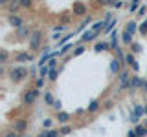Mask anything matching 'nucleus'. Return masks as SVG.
<instances>
[{"instance_id": "nucleus-8", "label": "nucleus", "mask_w": 147, "mask_h": 137, "mask_svg": "<svg viewBox=\"0 0 147 137\" xmlns=\"http://www.w3.org/2000/svg\"><path fill=\"white\" fill-rule=\"evenodd\" d=\"M7 24H9V26H13L15 29H20L22 24H24V20H22V18L18 17V15H9V17H7Z\"/></svg>"}, {"instance_id": "nucleus-19", "label": "nucleus", "mask_w": 147, "mask_h": 137, "mask_svg": "<svg viewBox=\"0 0 147 137\" xmlns=\"http://www.w3.org/2000/svg\"><path fill=\"white\" fill-rule=\"evenodd\" d=\"M31 33H33V31H31L30 26H28V27H20V29H18V37H22V39H24V37H28V39H30Z\"/></svg>"}, {"instance_id": "nucleus-23", "label": "nucleus", "mask_w": 147, "mask_h": 137, "mask_svg": "<svg viewBox=\"0 0 147 137\" xmlns=\"http://www.w3.org/2000/svg\"><path fill=\"white\" fill-rule=\"evenodd\" d=\"M44 102L48 104V106H53L55 104V99H53V95L50 93V91H44Z\"/></svg>"}, {"instance_id": "nucleus-26", "label": "nucleus", "mask_w": 147, "mask_h": 137, "mask_svg": "<svg viewBox=\"0 0 147 137\" xmlns=\"http://www.w3.org/2000/svg\"><path fill=\"white\" fill-rule=\"evenodd\" d=\"M18 2H20L22 9H31L33 7V0H18Z\"/></svg>"}, {"instance_id": "nucleus-30", "label": "nucleus", "mask_w": 147, "mask_h": 137, "mask_svg": "<svg viewBox=\"0 0 147 137\" xmlns=\"http://www.w3.org/2000/svg\"><path fill=\"white\" fill-rule=\"evenodd\" d=\"M85 49H86V48H85V46H83V44H81V46H77V48H76V49H74V53H72V55H74V57H77V55H81V53H85Z\"/></svg>"}, {"instance_id": "nucleus-18", "label": "nucleus", "mask_w": 147, "mask_h": 137, "mask_svg": "<svg viewBox=\"0 0 147 137\" xmlns=\"http://www.w3.org/2000/svg\"><path fill=\"white\" fill-rule=\"evenodd\" d=\"M98 110H99V100H92L88 106H86V112L88 113H96Z\"/></svg>"}, {"instance_id": "nucleus-7", "label": "nucleus", "mask_w": 147, "mask_h": 137, "mask_svg": "<svg viewBox=\"0 0 147 137\" xmlns=\"http://www.w3.org/2000/svg\"><path fill=\"white\" fill-rule=\"evenodd\" d=\"M15 62H31L33 61V55L30 51H20V53H15Z\"/></svg>"}, {"instance_id": "nucleus-34", "label": "nucleus", "mask_w": 147, "mask_h": 137, "mask_svg": "<svg viewBox=\"0 0 147 137\" xmlns=\"http://www.w3.org/2000/svg\"><path fill=\"white\" fill-rule=\"evenodd\" d=\"M42 86H44V79H42V77H39V79H37V82H35V88L40 90Z\"/></svg>"}, {"instance_id": "nucleus-3", "label": "nucleus", "mask_w": 147, "mask_h": 137, "mask_svg": "<svg viewBox=\"0 0 147 137\" xmlns=\"http://www.w3.org/2000/svg\"><path fill=\"white\" fill-rule=\"evenodd\" d=\"M40 97V90L37 88H30L22 93V104H33L37 99Z\"/></svg>"}, {"instance_id": "nucleus-20", "label": "nucleus", "mask_w": 147, "mask_h": 137, "mask_svg": "<svg viewBox=\"0 0 147 137\" xmlns=\"http://www.w3.org/2000/svg\"><path fill=\"white\" fill-rule=\"evenodd\" d=\"M134 132L138 134V137H147V126H142V124H136Z\"/></svg>"}, {"instance_id": "nucleus-5", "label": "nucleus", "mask_w": 147, "mask_h": 137, "mask_svg": "<svg viewBox=\"0 0 147 137\" xmlns=\"http://www.w3.org/2000/svg\"><path fill=\"white\" fill-rule=\"evenodd\" d=\"M28 128H30V121H28V119H17V121L13 122V130H15L17 134H24Z\"/></svg>"}, {"instance_id": "nucleus-36", "label": "nucleus", "mask_w": 147, "mask_h": 137, "mask_svg": "<svg viewBox=\"0 0 147 137\" xmlns=\"http://www.w3.org/2000/svg\"><path fill=\"white\" fill-rule=\"evenodd\" d=\"M116 26V20H110V24L105 27V33H110V31H112V27Z\"/></svg>"}, {"instance_id": "nucleus-43", "label": "nucleus", "mask_w": 147, "mask_h": 137, "mask_svg": "<svg viewBox=\"0 0 147 137\" xmlns=\"http://www.w3.org/2000/svg\"><path fill=\"white\" fill-rule=\"evenodd\" d=\"M127 137H138V134L134 132V128H132V130H129V134H127Z\"/></svg>"}, {"instance_id": "nucleus-45", "label": "nucleus", "mask_w": 147, "mask_h": 137, "mask_svg": "<svg viewBox=\"0 0 147 137\" xmlns=\"http://www.w3.org/2000/svg\"><path fill=\"white\" fill-rule=\"evenodd\" d=\"M142 90H144L145 93H147V80H144V86H142Z\"/></svg>"}, {"instance_id": "nucleus-6", "label": "nucleus", "mask_w": 147, "mask_h": 137, "mask_svg": "<svg viewBox=\"0 0 147 137\" xmlns=\"http://www.w3.org/2000/svg\"><path fill=\"white\" fill-rule=\"evenodd\" d=\"M6 9H7L9 15H18V11L22 9V6H20V2H18V0H9V4L6 6Z\"/></svg>"}, {"instance_id": "nucleus-42", "label": "nucleus", "mask_w": 147, "mask_h": 137, "mask_svg": "<svg viewBox=\"0 0 147 137\" xmlns=\"http://www.w3.org/2000/svg\"><path fill=\"white\" fill-rule=\"evenodd\" d=\"M99 4H103V6H112V2L114 0H98Z\"/></svg>"}, {"instance_id": "nucleus-31", "label": "nucleus", "mask_w": 147, "mask_h": 137, "mask_svg": "<svg viewBox=\"0 0 147 137\" xmlns=\"http://www.w3.org/2000/svg\"><path fill=\"white\" fill-rule=\"evenodd\" d=\"M61 132L59 130H46V137H59Z\"/></svg>"}, {"instance_id": "nucleus-4", "label": "nucleus", "mask_w": 147, "mask_h": 137, "mask_svg": "<svg viewBox=\"0 0 147 137\" xmlns=\"http://www.w3.org/2000/svg\"><path fill=\"white\" fill-rule=\"evenodd\" d=\"M86 11H88V7H86V4L85 2H74V6H72V13L76 17H86Z\"/></svg>"}, {"instance_id": "nucleus-21", "label": "nucleus", "mask_w": 147, "mask_h": 137, "mask_svg": "<svg viewBox=\"0 0 147 137\" xmlns=\"http://www.w3.org/2000/svg\"><path fill=\"white\" fill-rule=\"evenodd\" d=\"M110 37H112V40H110V48H112V49H118L119 48V46H118V39H119L118 31H112V35H110Z\"/></svg>"}, {"instance_id": "nucleus-15", "label": "nucleus", "mask_w": 147, "mask_h": 137, "mask_svg": "<svg viewBox=\"0 0 147 137\" xmlns=\"http://www.w3.org/2000/svg\"><path fill=\"white\" fill-rule=\"evenodd\" d=\"M144 86V80L142 79H138V77H131V80H129V88H142Z\"/></svg>"}, {"instance_id": "nucleus-28", "label": "nucleus", "mask_w": 147, "mask_h": 137, "mask_svg": "<svg viewBox=\"0 0 147 137\" xmlns=\"http://www.w3.org/2000/svg\"><path fill=\"white\" fill-rule=\"evenodd\" d=\"M57 73H59V70H57V68H52V71H50V75H48V80H55V79H57Z\"/></svg>"}, {"instance_id": "nucleus-12", "label": "nucleus", "mask_w": 147, "mask_h": 137, "mask_svg": "<svg viewBox=\"0 0 147 137\" xmlns=\"http://www.w3.org/2000/svg\"><path fill=\"white\" fill-rule=\"evenodd\" d=\"M98 35H99V33H96V31H92V29H90V31H86V33L81 37V40H79V42H90V40H94Z\"/></svg>"}, {"instance_id": "nucleus-2", "label": "nucleus", "mask_w": 147, "mask_h": 137, "mask_svg": "<svg viewBox=\"0 0 147 137\" xmlns=\"http://www.w3.org/2000/svg\"><path fill=\"white\" fill-rule=\"evenodd\" d=\"M42 39H44V33L40 29H35L31 37L28 39V42H30V51H37V49L42 46Z\"/></svg>"}, {"instance_id": "nucleus-29", "label": "nucleus", "mask_w": 147, "mask_h": 137, "mask_svg": "<svg viewBox=\"0 0 147 137\" xmlns=\"http://www.w3.org/2000/svg\"><path fill=\"white\" fill-rule=\"evenodd\" d=\"M88 24H92V17H90V15H88V17H85V20H83V24L79 26V31H81V29H85V27L88 26Z\"/></svg>"}, {"instance_id": "nucleus-1", "label": "nucleus", "mask_w": 147, "mask_h": 137, "mask_svg": "<svg viewBox=\"0 0 147 137\" xmlns=\"http://www.w3.org/2000/svg\"><path fill=\"white\" fill-rule=\"evenodd\" d=\"M28 73H30V70L26 66H13L9 70V79L15 80V82H22L28 77Z\"/></svg>"}, {"instance_id": "nucleus-17", "label": "nucleus", "mask_w": 147, "mask_h": 137, "mask_svg": "<svg viewBox=\"0 0 147 137\" xmlns=\"http://www.w3.org/2000/svg\"><path fill=\"white\" fill-rule=\"evenodd\" d=\"M121 42L125 46H131L132 42H134V40H132V35L129 33V31H123V33H121Z\"/></svg>"}, {"instance_id": "nucleus-46", "label": "nucleus", "mask_w": 147, "mask_h": 137, "mask_svg": "<svg viewBox=\"0 0 147 137\" xmlns=\"http://www.w3.org/2000/svg\"><path fill=\"white\" fill-rule=\"evenodd\" d=\"M37 137H46V132H42V134H39Z\"/></svg>"}, {"instance_id": "nucleus-38", "label": "nucleus", "mask_w": 147, "mask_h": 137, "mask_svg": "<svg viewBox=\"0 0 147 137\" xmlns=\"http://www.w3.org/2000/svg\"><path fill=\"white\" fill-rule=\"evenodd\" d=\"M42 126L46 128V130H48V128H52V119H44V121H42Z\"/></svg>"}, {"instance_id": "nucleus-22", "label": "nucleus", "mask_w": 147, "mask_h": 137, "mask_svg": "<svg viewBox=\"0 0 147 137\" xmlns=\"http://www.w3.org/2000/svg\"><path fill=\"white\" fill-rule=\"evenodd\" d=\"M109 48H110L109 42H98V44L94 46V51H107Z\"/></svg>"}, {"instance_id": "nucleus-25", "label": "nucleus", "mask_w": 147, "mask_h": 137, "mask_svg": "<svg viewBox=\"0 0 147 137\" xmlns=\"http://www.w3.org/2000/svg\"><path fill=\"white\" fill-rule=\"evenodd\" d=\"M50 71H52V68L46 64V66H40V71H39V73H40V77L44 79V77H48V75H50Z\"/></svg>"}, {"instance_id": "nucleus-32", "label": "nucleus", "mask_w": 147, "mask_h": 137, "mask_svg": "<svg viewBox=\"0 0 147 137\" xmlns=\"http://www.w3.org/2000/svg\"><path fill=\"white\" fill-rule=\"evenodd\" d=\"M131 49H132V53L136 55V53H140V51H142V46H140V44H136V42H132V44H131Z\"/></svg>"}, {"instance_id": "nucleus-40", "label": "nucleus", "mask_w": 147, "mask_h": 137, "mask_svg": "<svg viewBox=\"0 0 147 137\" xmlns=\"http://www.w3.org/2000/svg\"><path fill=\"white\" fill-rule=\"evenodd\" d=\"M121 6H123V2H121V0H114V2H112V7H116V9H119Z\"/></svg>"}, {"instance_id": "nucleus-16", "label": "nucleus", "mask_w": 147, "mask_h": 137, "mask_svg": "<svg viewBox=\"0 0 147 137\" xmlns=\"http://www.w3.org/2000/svg\"><path fill=\"white\" fill-rule=\"evenodd\" d=\"M105 26H107V22H105V20H98V22H94V24H92L90 29H92V31H96V33H99L101 29L105 31Z\"/></svg>"}, {"instance_id": "nucleus-27", "label": "nucleus", "mask_w": 147, "mask_h": 137, "mask_svg": "<svg viewBox=\"0 0 147 137\" xmlns=\"http://www.w3.org/2000/svg\"><path fill=\"white\" fill-rule=\"evenodd\" d=\"M59 132H61V135H68V134H72V126L70 124H63V128Z\"/></svg>"}, {"instance_id": "nucleus-11", "label": "nucleus", "mask_w": 147, "mask_h": 137, "mask_svg": "<svg viewBox=\"0 0 147 137\" xmlns=\"http://www.w3.org/2000/svg\"><path fill=\"white\" fill-rule=\"evenodd\" d=\"M109 68H110V73H121V61L119 59H112L109 64Z\"/></svg>"}, {"instance_id": "nucleus-35", "label": "nucleus", "mask_w": 147, "mask_h": 137, "mask_svg": "<svg viewBox=\"0 0 147 137\" xmlns=\"http://www.w3.org/2000/svg\"><path fill=\"white\" fill-rule=\"evenodd\" d=\"M140 33H142V35H147V18L144 20V24L140 26Z\"/></svg>"}, {"instance_id": "nucleus-37", "label": "nucleus", "mask_w": 147, "mask_h": 137, "mask_svg": "<svg viewBox=\"0 0 147 137\" xmlns=\"http://www.w3.org/2000/svg\"><path fill=\"white\" fill-rule=\"evenodd\" d=\"M140 2H142V0H132V4H131V13L138 9V4H140Z\"/></svg>"}, {"instance_id": "nucleus-47", "label": "nucleus", "mask_w": 147, "mask_h": 137, "mask_svg": "<svg viewBox=\"0 0 147 137\" xmlns=\"http://www.w3.org/2000/svg\"><path fill=\"white\" fill-rule=\"evenodd\" d=\"M24 137H26V135H24Z\"/></svg>"}, {"instance_id": "nucleus-13", "label": "nucleus", "mask_w": 147, "mask_h": 137, "mask_svg": "<svg viewBox=\"0 0 147 137\" xmlns=\"http://www.w3.org/2000/svg\"><path fill=\"white\" fill-rule=\"evenodd\" d=\"M70 117H72V113H68V112H59L57 113V121L61 122V124H66V122L70 121Z\"/></svg>"}, {"instance_id": "nucleus-10", "label": "nucleus", "mask_w": 147, "mask_h": 137, "mask_svg": "<svg viewBox=\"0 0 147 137\" xmlns=\"http://www.w3.org/2000/svg\"><path fill=\"white\" fill-rule=\"evenodd\" d=\"M145 115V106H136L134 108V113L131 115V121L132 122H138L140 121V117H144Z\"/></svg>"}, {"instance_id": "nucleus-33", "label": "nucleus", "mask_w": 147, "mask_h": 137, "mask_svg": "<svg viewBox=\"0 0 147 137\" xmlns=\"http://www.w3.org/2000/svg\"><path fill=\"white\" fill-rule=\"evenodd\" d=\"M7 57H9V55H7V51H6V49H2V51H0V62H2V64H6Z\"/></svg>"}, {"instance_id": "nucleus-39", "label": "nucleus", "mask_w": 147, "mask_h": 137, "mask_svg": "<svg viewBox=\"0 0 147 137\" xmlns=\"http://www.w3.org/2000/svg\"><path fill=\"white\" fill-rule=\"evenodd\" d=\"M4 137H18V134L15 130H11V132H6V134H4Z\"/></svg>"}, {"instance_id": "nucleus-14", "label": "nucleus", "mask_w": 147, "mask_h": 137, "mask_svg": "<svg viewBox=\"0 0 147 137\" xmlns=\"http://www.w3.org/2000/svg\"><path fill=\"white\" fill-rule=\"evenodd\" d=\"M123 64H125V66H134V64H136V59H134V53H125V59H123Z\"/></svg>"}, {"instance_id": "nucleus-41", "label": "nucleus", "mask_w": 147, "mask_h": 137, "mask_svg": "<svg viewBox=\"0 0 147 137\" xmlns=\"http://www.w3.org/2000/svg\"><path fill=\"white\" fill-rule=\"evenodd\" d=\"M145 11H147V7H145V6H142V7L138 9L136 13H138V15H140V17H144V15H145Z\"/></svg>"}, {"instance_id": "nucleus-44", "label": "nucleus", "mask_w": 147, "mask_h": 137, "mask_svg": "<svg viewBox=\"0 0 147 137\" xmlns=\"http://www.w3.org/2000/svg\"><path fill=\"white\" fill-rule=\"evenodd\" d=\"M53 108H57V110H61V100H55V104H53Z\"/></svg>"}, {"instance_id": "nucleus-9", "label": "nucleus", "mask_w": 147, "mask_h": 137, "mask_svg": "<svg viewBox=\"0 0 147 137\" xmlns=\"http://www.w3.org/2000/svg\"><path fill=\"white\" fill-rule=\"evenodd\" d=\"M129 80H131V79H129V70H123L121 73H119V91H121V90H125V88H129Z\"/></svg>"}, {"instance_id": "nucleus-24", "label": "nucleus", "mask_w": 147, "mask_h": 137, "mask_svg": "<svg viewBox=\"0 0 147 137\" xmlns=\"http://www.w3.org/2000/svg\"><path fill=\"white\" fill-rule=\"evenodd\" d=\"M138 24H136V22L134 20H131V22H127V27H125V31H129V33H131V35H134L136 33V29H138V27H136Z\"/></svg>"}]
</instances>
